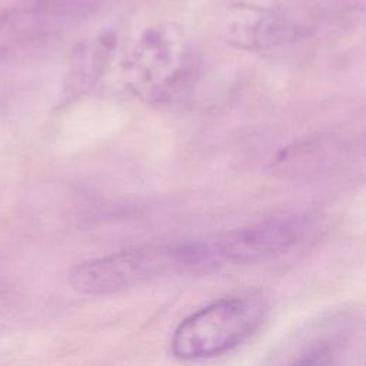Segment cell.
I'll list each match as a JSON object with an SVG mask.
<instances>
[{"mask_svg":"<svg viewBox=\"0 0 366 366\" xmlns=\"http://www.w3.org/2000/svg\"><path fill=\"white\" fill-rule=\"evenodd\" d=\"M184 40L173 26L149 29L136 43L126 73L134 92L149 99L172 97L192 74Z\"/></svg>","mask_w":366,"mask_h":366,"instance_id":"cell-3","label":"cell"},{"mask_svg":"<svg viewBox=\"0 0 366 366\" xmlns=\"http://www.w3.org/2000/svg\"><path fill=\"white\" fill-rule=\"evenodd\" d=\"M355 332L353 317L343 313L322 317L282 343L266 366H342Z\"/></svg>","mask_w":366,"mask_h":366,"instance_id":"cell-4","label":"cell"},{"mask_svg":"<svg viewBox=\"0 0 366 366\" xmlns=\"http://www.w3.org/2000/svg\"><path fill=\"white\" fill-rule=\"evenodd\" d=\"M267 300L257 293L222 297L184 317L174 329L170 349L180 360L223 355L247 340L266 320Z\"/></svg>","mask_w":366,"mask_h":366,"instance_id":"cell-2","label":"cell"},{"mask_svg":"<svg viewBox=\"0 0 366 366\" xmlns=\"http://www.w3.org/2000/svg\"><path fill=\"white\" fill-rule=\"evenodd\" d=\"M86 9L79 0H31L0 13V57L77 21Z\"/></svg>","mask_w":366,"mask_h":366,"instance_id":"cell-6","label":"cell"},{"mask_svg":"<svg viewBox=\"0 0 366 366\" xmlns=\"http://www.w3.org/2000/svg\"><path fill=\"white\" fill-rule=\"evenodd\" d=\"M217 270L210 240L154 243L114 252L77 264L69 274L83 295H109L156 279Z\"/></svg>","mask_w":366,"mask_h":366,"instance_id":"cell-1","label":"cell"},{"mask_svg":"<svg viewBox=\"0 0 366 366\" xmlns=\"http://www.w3.org/2000/svg\"><path fill=\"white\" fill-rule=\"evenodd\" d=\"M114 50V37L102 34L93 41L83 44L76 53V60L71 66L70 87L83 90L90 87L100 76Z\"/></svg>","mask_w":366,"mask_h":366,"instance_id":"cell-8","label":"cell"},{"mask_svg":"<svg viewBox=\"0 0 366 366\" xmlns=\"http://www.w3.org/2000/svg\"><path fill=\"white\" fill-rule=\"evenodd\" d=\"M296 27L283 14L253 4L233 6L224 21L230 44L244 50H262L295 37Z\"/></svg>","mask_w":366,"mask_h":366,"instance_id":"cell-7","label":"cell"},{"mask_svg":"<svg viewBox=\"0 0 366 366\" xmlns=\"http://www.w3.org/2000/svg\"><path fill=\"white\" fill-rule=\"evenodd\" d=\"M306 233L302 217H276L240 227L212 240L220 267L264 262L296 247Z\"/></svg>","mask_w":366,"mask_h":366,"instance_id":"cell-5","label":"cell"}]
</instances>
